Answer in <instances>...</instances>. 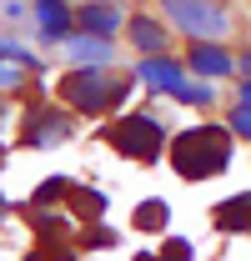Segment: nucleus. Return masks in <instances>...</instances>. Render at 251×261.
Returning <instances> with one entry per match:
<instances>
[{
	"label": "nucleus",
	"mask_w": 251,
	"mask_h": 261,
	"mask_svg": "<svg viewBox=\"0 0 251 261\" xmlns=\"http://www.w3.org/2000/svg\"><path fill=\"white\" fill-rule=\"evenodd\" d=\"M171 161H176L181 181H206L231 166V136L221 126H191L186 136L171 141Z\"/></svg>",
	"instance_id": "nucleus-1"
},
{
	"label": "nucleus",
	"mask_w": 251,
	"mask_h": 261,
	"mask_svg": "<svg viewBox=\"0 0 251 261\" xmlns=\"http://www.w3.org/2000/svg\"><path fill=\"white\" fill-rule=\"evenodd\" d=\"M61 96L76 111H86V116H106V111H116L131 96V86H126L121 75H106V70H70L61 81Z\"/></svg>",
	"instance_id": "nucleus-2"
},
{
	"label": "nucleus",
	"mask_w": 251,
	"mask_h": 261,
	"mask_svg": "<svg viewBox=\"0 0 251 261\" xmlns=\"http://www.w3.org/2000/svg\"><path fill=\"white\" fill-rule=\"evenodd\" d=\"M106 141H111L121 156H131V161H156L161 146H166V130H161L156 116H131V121L106 130Z\"/></svg>",
	"instance_id": "nucleus-3"
},
{
	"label": "nucleus",
	"mask_w": 251,
	"mask_h": 261,
	"mask_svg": "<svg viewBox=\"0 0 251 261\" xmlns=\"http://www.w3.org/2000/svg\"><path fill=\"white\" fill-rule=\"evenodd\" d=\"M166 5V15L181 25V31L201 35V40H216V35H226V10H221L216 0H161Z\"/></svg>",
	"instance_id": "nucleus-4"
},
{
	"label": "nucleus",
	"mask_w": 251,
	"mask_h": 261,
	"mask_svg": "<svg viewBox=\"0 0 251 261\" xmlns=\"http://www.w3.org/2000/svg\"><path fill=\"white\" fill-rule=\"evenodd\" d=\"M65 136H70V126H65L61 111H35V116H26V146H56Z\"/></svg>",
	"instance_id": "nucleus-5"
},
{
	"label": "nucleus",
	"mask_w": 251,
	"mask_h": 261,
	"mask_svg": "<svg viewBox=\"0 0 251 261\" xmlns=\"http://www.w3.org/2000/svg\"><path fill=\"white\" fill-rule=\"evenodd\" d=\"M216 226L221 231H251V196H231V201H221Z\"/></svg>",
	"instance_id": "nucleus-6"
},
{
	"label": "nucleus",
	"mask_w": 251,
	"mask_h": 261,
	"mask_svg": "<svg viewBox=\"0 0 251 261\" xmlns=\"http://www.w3.org/2000/svg\"><path fill=\"white\" fill-rule=\"evenodd\" d=\"M81 25H86L91 35H111V31H121L126 20H121L116 5H86V10H81Z\"/></svg>",
	"instance_id": "nucleus-7"
},
{
	"label": "nucleus",
	"mask_w": 251,
	"mask_h": 261,
	"mask_svg": "<svg viewBox=\"0 0 251 261\" xmlns=\"http://www.w3.org/2000/svg\"><path fill=\"white\" fill-rule=\"evenodd\" d=\"M35 20H40L45 35H65L70 31V10H65L61 0H35Z\"/></svg>",
	"instance_id": "nucleus-8"
},
{
	"label": "nucleus",
	"mask_w": 251,
	"mask_h": 261,
	"mask_svg": "<svg viewBox=\"0 0 251 261\" xmlns=\"http://www.w3.org/2000/svg\"><path fill=\"white\" fill-rule=\"evenodd\" d=\"M191 65H196L201 75H226V70H231L236 61H231L221 45H196V50H191Z\"/></svg>",
	"instance_id": "nucleus-9"
},
{
	"label": "nucleus",
	"mask_w": 251,
	"mask_h": 261,
	"mask_svg": "<svg viewBox=\"0 0 251 261\" xmlns=\"http://www.w3.org/2000/svg\"><path fill=\"white\" fill-rule=\"evenodd\" d=\"M136 75H141L146 86H161V91H171V86L181 81V65H171V61H141V65H136Z\"/></svg>",
	"instance_id": "nucleus-10"
},
{
	"label": "nucleus",
	"mask_w": 251,
	"mask_h": 261,
	"mask_svg": "<svg viewBox=\"0 0 251 261\" xmlns=\"http://www.w3.org/2000/svg\"><path fill=\"white\" fill-rule=\"evenodd\" d=\"M65 50H70V56H76V61H111V45H106V35H76V40H70V45H65Z\"/></svg>",
	"instance_id": "nucleus-11"
},
{
	"label": "nucleus",
	"mask_w": 251,
	"mask_h": 261,
	"mask_svg": "<svg viewBox=\"0 0 251 261\" xmlns=\"http://www.w3.org/2000/svg\"><path fill=\"white\" fill-rule=\"evenodd\" d=\"M126 31H131V40H136L141 50H161V45H166V31H161L156 20H146V15H136V20H126Z\"/></svg>",
	"instance_id": "nucleus-12"
},
{
	"label": "nucleus",
	"mask_w": 251,
	"mask_h": 261,
	"mask_svg": "<svg viewBox=\"0 0 251 261\" xmlns=\"http://www.w3.org/2000/svg\"><path fill=\"white\" fill-rule=\"evenodd\" d=\"M166 216H171L166 201H146V206H136V226H141V231H161V226H166Z\"/></svg>",
	"instance_id": "nucleus-13"
},
{
	"label": "nucleus",
	"mask_w": 251,
	"mask_h": 261,
	"mask_svg": "<svg viewBox=\"0 0 251 261\" xmlns=\"http://www.w3.org/2000/svg\"><path fill=\"white\" fill-rule=\"evenodd\" d=\"M65 196L76 201V216H101V206H106L101 191H81V186H65Z\"/></svg>",
	"instance_id": "nucleus-14"
},
{
	"label": "nucleus",
	"mask_w": 251,
	"mask_h": 261,
	"mask_svg": "<svg viewBox=\"0 0 251 261\" xmlns=\"http://www.w3.org/2000/svg\"><path fill=\"white\" fill-rule=\"evenodd\" d=\"M171 96L191 100V106H206V100H211V86H186V81H176V86H171Z\"/></svg>",
	"instance_id": "nucleus-15"
},
{
	"label": "nucleus",
	"mask_w": 251,
	"mask_h": 261,
	"mask_svg": "<svg viewBox=\"0 0 251 261\" xmlns=\"http://www.w3.org/2000/svg\"><path fill=\"white\" fill-rule=\"evenodd\" d=\"M231 126L241 130V136H251V106H241V111H236V116H231Z\"/></svg>",
	"instance_id": "nucleus-16"
},
{
	"label": "nucleus",
	"mask_w": 251,
	"mask_h": 261,
	"mask_svg": "<svg viewBox=\"0 0 251 261\" xmlns=\"http://www.w3.org/2000/svg\"><path fill=\"white\" fill-rule=\"evenodd\" d=\"M166 256H171V261H181V256H191V241H166Z\"/></svg>",
	"instance_id": "nucleus-17"
},
{
	"label": "nucleus",
	"mask_w": 251,
	"mask_h": 261,
	"mask_svg": "<svg viewBox=\"0 0 251 261\" xmlns=\"http://www.w3.org/2000/svg\"><path fill=\"white\" fill-rule=\"evenodd\" d=\"M0 15H26V0H0Z\"/></svg>",
	"instance_id": "nucleus-18"
},
{
	"label": "nucleus",
	"mask_w": 251,
	"mask_h": 261,
	"mask_svg": "<svg viewBox=\"0 0 251 261\" xmlns=\"http://www.w3.org/2000/svg\"><path fill=\"white\" fill-rule=\"evenodd\" d=\"M241 106H251V81H246V86H241Z\"/></svg>",
	"instance_id": "nucleus-19"
},
{
	"label": "nucleus",
	"mask_w": 251,
	"mask_h": 261,
	"mask_svg": "<svg viewBox=\"0 0 251 261\" xmlns=\"http://www.w3.org/2000/svg\"><path fill=\"white\" fill-rule=\"evenodd\" d=\"M241 70H246V75H251V56H246V61H241Z\"/></svg>",
	"instance_id": "nucleus-20"
}]
</instances>
